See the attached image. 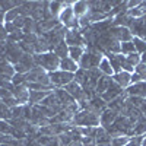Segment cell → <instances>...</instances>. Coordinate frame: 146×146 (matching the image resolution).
I'll return each mask as SVG.
<instances>
[{
	"label": "cell",
	"instance_id": "1",
	"mask_svg": "<svg viewBox=\"0 0 146 146\" xmlns=\"http://www.w3.org/2000/svg\"><path fill=\"white\" fill-rule=\"evenodd\" d=\"M34 62H35V66L42 67L47 73H53L60 69V58L53 51L42 53V54H34Z\"/></svg>",
	"mask_w": 146,
	"mask_h": 146
},
{
	"label": "cell",
	"instance_id": "2",
	"mask_svg": "<svg viewBox=\"0 0 146 146\" xmlns=\"http://www.w3.org/2000/svg\"><path fill=\"white\" fill-rule=\"evenodd\" d=\"M73 126L78 127H98L100 126V115L89 111V110H80L78 114L73 115L72 120Z\"/></svg>",
	"mask_w": 146,
	"mask_h": 146
},
{
	"label": "cell",
	"instance_id": "3",
	"mask_svg": "<svg viewBox=\"0 0 146 146\" xmlns=\"http://www.w3.org/2000/svg\"><path fill=\"white\" fill-rule=\"evenodd\" d=\"M51 80V85L54 88H64L67 83H70L72 80H75V75L69 72H63V70H56L53 73H48Z\"/></svg>",
	"mask_w": 146,
	"mask_h": 146
},
{
	"label": "cell",
	"instance_id": "4",
	"mask_svg": "<svg viewBox=\"0 0 146 146\" xmlns=\"http://www.w3.org/2000/svg\"><path fill=\"white\" fill-rule=\"evenodd\" d=\"M25 54L22 50H21V47H19V44L18 42H12V41H7L6 40V48H5V58L7 60V62L10 63V64H16L19 60H21V57Z\"/></svg>",
	"mask_w": 146,
	"mask_h": 146
},
{
	"label": "cell",
	"instance_id": "5",
	"mask_svg": "<svg viewBox=\"0 0 146 146\" xmlns=\"http://www.w3.org/2000/svg\"><path fill=\"white\" fill-rule=\"evenodd\" d=\"M16 73H21V75H27L29 73L34 67H35V62H34V56L32 54H23L21 57V60L13 66Z\"/></svg>",
	"mask_w": 146,
	"mask_h": 146
},
{
	"label": "cell",
	"instance_id": "6",
	"mask_svg": "<svg viewBox=\"0 0 146 146\" xmlns=\"http://www.w3.org/2000/svg\"><path fill=\"white\" fill-rule=\"evenodd\" d=\"M64 41L69 47H83V48H86V42H85L83 36L80 34V29L67 31V34L64 36Z\"/></svg>",
	"mask_w": 146,
	"mask_h": 146
},
{
	"label": "cell",
	"instance_id": "7",
	"mask_svg": "<svg viewBox=\"0 0 146 146\" xmlns=\"http://www.w3.org/2000/svg\"><path fill=\"white\" fill-rule=\"evenodd\" d=\"M110 32L114 35V38L118 41V42H129V41H133V34L130 32L129 28H124V27H113L110 28Z\"/></svg>",
	"mask_w": 146,
	"mask_h": 146
},
{
	"label": "cell",
	"instance_id": "8",
	"mask_svg": "<svg viewBox=\"0 0 146 146\" xmlns=\"http://www.w3.org/2000/svg\"><path fill=\"white\" fill-rule=\"evenodd\" d=\"M123 92H124V89L121 88L120 85H117V83L113 80V82H111V85L108 86V89H107V91L101 95V98H102V100L108 104V102H111L113 100H115L117 96H120Z\"/></svg>",
	"mask_w": 146,
	"mask_h": 146
},
{
	"label": "cell",
	"instance_id": "9",
	"mask_svg": "<svg viewBox=\"0 0 146 146\" xmlns=\"http://www.w3.org/2000/svg\"><path fill=\"white\" fill-rule=\"evenodd\" d=\"M12 95L13 98L21 104V105H25L29 101V89L27 88V85H21V86H15V89L12 91Z\"/></svg>",
	"mask_w": 146,
	"mask_h": 146
},
{
	"label": "cell",
	"instance_id": "10",
	"mask_svg": "<svg viewBox=\"0 0 146 146\" xmlns=\"http://www.w3.org/2000/svg\"><path fill=\"white\" fill-rule=\"evenodd\" d=\"M105 57L110 60V64H111V67L114 70V75H115V73H120L121 70H123V63L126 62V56L108 53V54H105Z\"/></svg>",
	"mask_w": 146,
	"mask_h": 146
},
{
	"label": "cell",
	"instance_id": "11",
	"mask_svg": "<svg viewBox=\"0 0 146 146\" xmlns=\"http://www.w3.org/2000/svg\"><path fill=\"white\" fill-rule=\"evenodd\" d=\"M118 115H120L118 113H115V111H113V110L107 108L105 111L100 115V126L104 127V129H108L110 126L114 124V121H115V118Z\"/></svg>",
	"mask_w": 146,
	"mask_h": 146
},
{
	"label": "cell",
	"instance_id": "12",
	"mask_svg": "<svg viewBox=\"0 0 146 146\" xmlns=\"http://www.w3.org/2000/svg\"><path fill=\"white\" fill-rule=\"evenodd\" d=\"M129 96H139V98H146V82L142 80L139 83L130 85V86L126 89Z\"/></svg>",
	"mask_w": 146,
	"mask_h": 146
},
{
	"label": "cell",
	"instance_id": "13",
	"mask_svg": "<svg viewBox=\"0 0 146 146\" xmlns=\"http://www.w3.org/2000/svg\"><path fill=\"white\" fill-rule=\"evenodd\" d=\"M113 80L120 85L123 89H127L130 86V80H131V73H127V72H123L121 70L120 73H115V75L113 76Z\"/></svg>",
	"mask_w": 146,
	"mask_h": 146
},
{
	"label": "cell",
	"instance_id": "14",
	"mask_svg": "<svg viewBox=\"0 0 146 146\" xmlns=\"http://www.w3.org/2000/svg\"><path fill=\"white\" fill-rule=\"evenodd\" d=\"M79 69V64L75 62V60H72L70 57H66V58H62L60 60V70L63 72H69V73H75L78 72Z\"/></svg>",
	"mask_w": 146,
	"mask_h": 146
},
{
	"label": "cell",
	"instance_id": "15",
	"mask_svg": "<svg viewBox=\"0 0 146 146\" xmlns=\"http://www.w3.org/2000/svg\"><path fill=\"white\" fill-rule=\"evenodd\" d=\"M54 94H56V96L58 98L60 104H62L63 107H66V105H69V104H72V102H75L73 96H72L67 91H64V88H56V89H54Z\"/></svg>",
	"mask_w": 146,
	"mask_h": 146
},
{
	"label": "cell",
	"instance_id": "16",
	"mask_svg": "<svg viewBox=\"0 0 146 146\" xmlns=\"http://www.w3.org/2000/svg\"><path fill=\"white\" fill-rule=\"evenodd\" d=\"M53 91H45V92H41V91H29V101L28 104L29 105H36V104H41V101L44 98H47Z\"/></svg>",
	"mask_w": 146,
	"mask_h": 146
},
{
	"label": "cell",
	"instance_id": "17",
	"mask_svg": "<svg viewBox=\"0 0 146 146\" xmlns=\"http://www.w3.org/2000/svg\"><path fill=\"white\" fill-rule=\"evenodd\" d=\"M75 18V12H73V6H66L62 12H60V15H58V21L62 25H67V23Z\"/></svg>",
	"mask_w": 146,
	"mask_h": 146
},
{
	"label": "cell",
	"instance_id": "18",
	"mask_svg": "<svg viewBox=\"0 0 146 146\" xmlns=\"http://www.w3.org/2000/svg\"><path fill=\"white\" fill-rule=\"evenodd\" d=\"M111 82H113V78H110V76H101L100 78V80H98V83H96V88H95V92H96V95H102L107 89H108V86L111 85Z\"/></svg>",
	"mask_w": 146,
	"mask_h": 146
},
{
	"label": "cell",
	"instance_id": "19",
	"mask_svg": "<svg viewBox=\"0 0 146 146\" xmlns=\"http://www.w3.org/2000/svg\"><path fill=\"white\" fill-rule=\"evenodd\" d=\"M51 51H53L60 60H62V58H66V57H69V45H67L66 41L63 40V41H60Z\"/></svg>",
	"mask_w": 146,
	"mask_h": 146
},
{
	"label": "cell",
	"instance_id": "20",
	"mask_svg": "<svg viewBox=\"0 0 146 146\" xmlns=\"http://www.w3.org/2000/svg\"><path fill=\"white\" fill-rule=\"evenodd\" d=\"M75 82L79 83L82 88H85L89 82V70L85 69H78V72L75 73Z\"/></svg>",
	"mask_w": 146,
	"mask_h": 146
},
{
	"label": "cell",
	"instance_id": "21",
	"mask_svg": "<svg viewBox=\"0 0 146 146\" xmlns=\"http://www.w3.org/2000/svg\"><path fill=\"white\" fill-rule=\"evenodd\" d=\"M88 10H89L88 2H85V0H80V2H75V3H73V12H75L76 18H80L85 13H88Z\"/></svg>",
	"mask_w": 146,
	"mask_h": 146
},
{
	"label": "cell",
	"instance_id": "22",
	"mask_svg": "<svg viewBox=\"0 0 146 146\" xmlns=\"http://www.w3.org/2000/svg\"><path fill=\"white\" fill-rule=\"evenodd\" d=\"M95 139H96V145H100V143H111V136H110L108 131L104 127H101V126L96 127V136H95Z\"/></svg>",
	"mask_w": 146,
	"mask_h": 146
},
{
	"label": "cell",
	"instance_id": "23",
	"mask_svg": "<svg viewBox=\"0 0 146 146\" xmlns=\"http://www.w3.org/2000/svg\"><path fill=\"white\" fill-rule=\"evenodd\" d=\"M98 69H100V72L102 73L104 76H110V78H113V76H114V70H113L111 64H110V60H108L107 57L102 58V62L100 63Z\"/></svg>",
	"mask_w": 146,
	"mask_h": 146
},
{
	"label": "cell",
	"instance_id": "24",
	"mask_svg": "<svg viewBox=\"0 0 146 146\" xmlns=\"http://www.w3.org/2000/svg\"><path fill=\"white\" fill-rule=\"evenodd\" d=\"M85 53V48L83 47H69V57L72 60H75L76 63H79L80 57Z\"/></svg>",
	"mask_w": 146,
	"mask_h": 146
},
{
	"label": "cell",
	"instance_id": "25",
	"mask_svg": "<svg viewBox=\"0 0 146 146\" xmlns=\"http://www.w3.org/2000/svg\"><path fill=\"white\" fill-rule=\"evenodd\" d=\"M13 130H15V129L12 127V124L9 123V121L0 120V133H2V135H9V136H12Z\"/></svg>",
	"mask_w": 146,
	"mask_h": 146
},
{
	"label": "cell",
	"instance_id": "26",
	"mask_svg": "<svg viewBox=\"0 0 146 146\" xmlns=\"http://www.w3.org/2000/svg\"><path fill=\"white\" fill-rule=\"evenodd\" d=\"M131 53H136V48H135V44L133 41H129V42H121V54L123 56H129Z\"/></svg>",
	"mask_w": 146,
	"mask_h": 146
},
{
	"label": "cell",
	"instance_id": "27",
	"mask_svg": "<svg viewBox=\"0 0 146 146\" xmlns=\"http://www.w3.org/2000/svg\"><path fill=\"white\" fill-rule=\"evenodd\" d=\"M133 44H135V48H136V53H137V54L146 53V42H145L142 38H137V36H135V38H133Z\"/></svg>",
	"mask_w": 146,
	"mask_h": 146
},
{
	"label": "cell",
	"instance_id": "28",
	"mask_svg": "<svg viewBox=\"0 0 146 146\" xmlns=\"http://www.w3.org/2000/svg\"><path fill=\"white\" fill-rule=\"evenodd\" d=\"M23 36H25V34H23V31L22 29H16L13 34H10L9 36H7V41H12V42H21L22 40H23Z\"/></svg>",
	"mask_w": 146,
	"mask_h": 146
},
{
	"label": "cell",
	"instance_id": "29",
	"mask_svg": "<svg viewBox=\"0 0 146 146\" xmlns=\"http://www.w3.org/2000/svg\"><path fill=\"white\" fill-rule=\"evenodd\" d=\"M64 111H66L67 114H70V115H75V114H78V113L80 111V105H79V102L75 101V102L66 105V107H64Z\"/></svg>",
	"mask_w": 146,
	"mask_h": 146
},
{
	"label": "cell",
	"instance_id": "30",
	"mask_svg": "<svg viewBox=\"0 0 146 146\" xmlns=\"http://www.w3.org/2000/svg\"><path fill=\"white\" fill-rule=\"evenodd\" d=\"M21 16V13H19V9L16 7V9H12V10H9V12H6V16H5V23L6 22H13L15 19H18Z\"/></svg>",
	"mask_w": 146,
	"mask_h": 146
},
{
	"label": "cell",
	"instance_id": "31",
	"mask_svg": "<svg viewBox=\"0 0 146 146\" xmlns=\"http://www.w3.org/2000/svg\"><path fill=\"white\" fill-rule=\"evenodd\" d=\"M126 62L130 63L133 67H136L137 64H140V54H137V53H131V54L126 56Z\"/></svg>",
	"mask_w": 146,
	"mask_h": 146
},
{
	"label": "cell",
	"instance_id": "32",
	"mask_svg": "<svg viewBox=\"0 0 146 146\" xmlns=\"http://www.w3.org/2000/svg\"><path fill=\"white\" fill-rule=\"evenodd\" d=\"M12 83L15 86H21V85H27V76L21 75V73H15L13 78H12Z\"/></svg>",
	"mask_w": 146,
	"mask_h": 146
},
{
	"label": "cell",
	"instance_id": "33",
	"mask_svg": "<svg viewBox=\"0 0 146 146\" xmlns=\"http://www.w3.org/2000/svg\"><path fill=\"white\" fill-rule=\"evenodd\" d=\"M130 137L129 136H120V137H113L111 139V146H126L129 143Z\"/></svg>",
	"mask_w": 146,
	"mask_h": 146
},
{
	"label": "cell",
	"instance_id": "34",
	"mask_svg": "<svg viewBox=\"0 0 146 146\" xmlns=\"http://www.w3.org/2000/svg\"><path fill=\"white\" fill-rule=\"evenodd\" d=\"M12 118H23V105H16L13 108H10Z\"/></svg>",
	"mask_w": 146,
	"mask_h": 146
},
{
	"label": "cell",
	"instance_id": "35",
	"mask_svg": "<svg viewBox=\"0 0 146 146\" xmlns=\"http://www.w3.org/2000/svg\"><path fill=\"white\" fill-rule=\"evenodd\" d=\"M135 73H137V75L142 78V80L146 82V64H143V63L137 64V66L135 67Z\"/></svg>",
	"mask_w": 146,
	"mask_h": 146
},
{
	"label": "cell",
	"instance_id": "36",
	"mask_svg": "<svg viewBox=\"0 0 146 146\" xmlns=\"http://www.w3.org/2000/svg\"><path fill=\"white\" fill-rule=\"evenodd\" d=\"M143 139L145 136H135V137H130L129 143L126 146H143Z\"/></svg>",
	"mask_w": 146,
	"mask_h": 146
},
{
	"label": "cell",
	"instance_id": "37",
	"mask_svg": "<svg viewBox=\"0 0 146 146\" xmlns=\"http://www.w3.org/2000/svg\"><path fill=\"white\" fill-rule=\"evenodd\" d=\"M25 22H27V18L19 16L18 19L13 21V25L16 27V29H23V27H25Z\"/></svg>",
	"mask_w": 146,
	"mask_h": 146
},
{
	"label": "cell",
	"instance_id": "38",
	"mask_svg": "<svg viewBox=\"0 0 146 146\" xmlns=\"http://www.w3.org/2000/svg\"><path fill=\"white\" fill-rule=\"evenodd\" d=\"M80 143L83 146H96V139L95 137H82Z\"/></svg>",
	"mask_w": 146,
	"mask_h": 146
},
{
	"label": "cell",
	"instance_id": "39",
	"mask_svg": "<svg viewBox=\"0 0 146 146\" xmlns=\"http://www.w3.org/2000/svg\"><path fill=\"white\" fill-rule=\"evenodd\" d=\"M5 29H6V32H7V35H10V34H13L15 31H16V27L13 25V22H6L5 23Z\"/></svg>",
	"mask_w": 146,
	"mask_h": 146
},
{
	"label": "cell",
	"instance_id": "40",
	"mask_svg": "<svg viewBox=\"0 0 146 146\" xmlns=\"http://www.w3.org/2000/svg\"><path fill=\"white\" fill-rule=\"evenodd\" d=\"M123 72H127V73H135V67H133L130 63L124 62V63H123Z\"/></svg>",
	"mask_w": 146,
	"mask_h": 146
},
{
	"label": "cell",
	"instance_id": "41",
	"mask_svg": "<svg viewBox=\"0 0 146 146\" xmlns=\"http://www.w3.org/2000/svg\"><path fill=\"white\" fill-rule=\"evenodd\" d=\"M7 32H6V29H5V27L3 25H0V41H6L7 40Z\"/></svg>",
	"mask_w": 146,
	"mask_h": 146
},
{
	"label": "cell",
	"instance_id": "42",
	"mask_svg": "<svg viewBox=\"0 0 146 146\" xmlns=\"http://www.w3.org/2000/svg\"><path fill=\"white\" fill-rule=\"evenodd\" d=\"M142 82V78L137 75V73H131V80H130V85H135V83H139Z\"/></svg>",
	"mask_w": 146,
	"mask_h": 146
},
{
	"label": "cell",
	"instance_id": "43",
	"mask_svg": "<svg viewBox=\"0 0 146 146\" xmlns=\"http://www.w3.org/2000/svg\"><path fill=\"white\" fill-rule=\"evenodd\" d=\"M140 63H143V64H146V53H143V54H140Z\"/></svg>",
	"mask_w": 146,
	"mask_h": 146
},
{
	"label": "cell",
	"instance_id": "44",
	"mask_svg": "<svg viewBox=\"0 0 146 146\" xmlns=\"http://www.w3.org/2000/svg\"><path fill=\"white\" fill-rule=\"evenodd\" d=\"M69 146H83V145H82L80 142H72V143H70Z\"/></svg>",
	"mask_w": 146,
	"mask_h": 146
},
{
	"label": "cell",
	"instance_id": "45",
	"mask_svg": "<svg viewBox=\"0 0 146 146\" xmlns=\"http://www.w3.org/2000/svg\"><path fill=\"white\" fill-rule=\"evenodd\" d=\"M96 146H111V143H100V145H96Z\"/></svg>",
	"mask_w": 146,
	"mask_h": 146
},
{
	"label": "cell",
	"instance_id": "46",
	"mask_svg": "<svg viewBox=\"0 0 146 146\" xmlns=\"http://www.w3.org/2000/svg\"><path fill=\"white\" fill-rule=\"evenodd\" d=\"M0 146H12V145H7V143H2Z\"/></svg>",
	"mask_w": 146,
	"mask_h": 146
},
{
	"label": "cell",
	"instance_id": "47",
	"mask_svg": "<svg viewBox=\"0 0 146 146\" xmlns=\"http://www.w3.org/2000/svg\"><path fill=\"white\" fill-rule=\"evenodd\" d=\"M143 146H146V136H145V139H143Z\"/></svg>",
	"mask_w": 146,
	"mask_h": 146
},
{
	"label": "cell",
	"instance_id": "48",
	"mask_svg": "<svg viewBox=\"0 0 146 146\" xmlns=\"http://www.w3.org/2000/svg\"><path fill=\"white\" fill-rule=\"evenodd\" d=\"M142 40H143V41H145V42H146V36H143V38H142Z\"/></svg>",
	"mask_w": 146,
	"mask_h": 146
},
{
	"label": "cell",
	"instance_id": "49",
	"mask_svg": "<svg viewBox=\"0 0 146 146\" xmlns=\"http://www.w3.org/2000/svg\"><path fill=\"white\" fill-rule=\"evenodd\" d=\"M0 12H2V10H0Z\"/></svg>",
	"mask_w": 146,
	"mask_h": 146
},
{
	"label": "cell",
	"instance_id": "50",
	"mask_svg": "<svg viewBox=\"0 0 146 146\" xmlns=\"http://www.w3.org/2000/svg\"><path fill=\"white\" fill-rule=\"evenodd\" d=\"M145 100H146V98H145Z\"/></svg>",
	"mask_w": 146,
	"mask_h": 146
}]
</instances>
